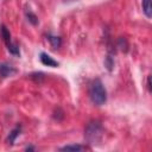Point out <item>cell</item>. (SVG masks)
<instances>
[{"instance_id":"30bf717a","label":"cell","mask_w":152,"mask_h":152,"mask_svg":"<svg viewBox=\"0 0 152 152\" xmlns=\"http://www.w3.org/2000/svg\"><path fill=\"white\" fill-rule=\"evenodd\" d=\"M26 17H27V20H28L31 24H33V25H37V24H38V18H37L36 14H33L31 11H27V12H26Z\"/></svg>"},{"instance_id":"52a82bcc","label":"cell","mask_w":152,"mask_h":152,"mask_svg":"<svg viewBox=\"0 0 152 152\" xmlns=\"http://www.w3.org/2000/svg\"><path fill=\"white\" fill-rule=\"evenodd\" d=\"M46 38H48V40L50 42V44H51V46L53 49H58L61 46V44H62V39L58 36H53V34H50L49 33L46 36Z\"/></svg>"},{"instance_id":"9c48e42d","label":"cell","mask_w":152,"mask_h":152,"mask_svg":"<svg viewBox=\"0 0 152 152\" xmlns=\"http://www.w3.org/2000/svg\"><path fill=\"white\" fill-rule=\"evenodd\" d=\"M84 147L77 144H72V145H65L63 147H61V151H82Z\"/></svg>"},{"instance_id":"7a4b0ae2","label":"cell","mask_w":152,"mask_h":152,"mask_svg":"<svg viewBox=\"0 0 152 152\" xmlns=\"http://www.w3.org/2000/svg\"><path fill=\"white\" fill-rule=\"evenodd\" d=\"M103 137V128L100 121H89L84 128V138L89 144H99Z\"/></svg>"},{"instance_id":"4fadbf2b","label":"cell","mask_w":152,"mask_h":152,"mask_svg":"<svg viewBox=\"0 0 152 152\" xmlns=\"http://www.w3.org/2000/svg\"><path fill=\"white\" fill-rule=\"evenodd\" d=\"M25 150H26V151H32V150H34V148H33L32 146H28V147H26Z\"/></svg>"},{"instance_id":"8fae6325","label":"cell","mask_w":152,"mask_h":152,"mask_svg":"<svg viewBox=\"0 0 152 152\" xmlns=\"http://www.w3.org/2000/svg\"><path fill=\"white\" fill-rule=\"evenodd\" d=\"M104 65H106V68H107L109 71H112V69H113V66H114V59H113V57H112L110 55H108V56L106 57Z\"/></svg>"},{"instance_id":"3957f363","label":"cell","mask_w":152,"mask_h":152,"mask_svg":"<svg viewBox=\"0 0 152 152\" xmlns=\"http://www.w3.org/2000/svg\"><path fill=\"white\" fill-rule=\"evenodd\" d=\"M40 62L44 64V65H48V66H58V62L57 61H55L50 55H48V53H45V52H42L40 53Z\"/></svg>"},{"instance_id":"ba28073f","label":"cell","mask_w":152,"mask_h":152,"mask_svg":"<svg viewBox=\"0 0 152 152\" xmlns=\"http://www.w3.org/2000/svg\"><path fill=\"white\" fill-rule=\"evenodd\" d=\"M0 31H1V37L4 38V42L6 43V46H8L10 44H12V40H11V33H10V31L6 28L5 25L1 26Z\"/></svg>"},{"instance_id":"7c38bea8","label":"cell","mask_w":152,"mask_h":152,"mask_svg":"<svg viewBox=\"0 0 152 152\" xmlns=\"http://www.w3.org/2000/svg\"><path fill=\"white\" fill-rule=\"evenodd\" d=\"M147 88H148V91H151V77L150 76L147 77Z\"/></svg>"},{"instance_id":"8992f818","label":"cell","mask_w":152,"mask_h":152,"mask_svg":"<svg viewBox=\"0 0 152 152\" xmlns=\"http://www.w3.org/2000/svg\"><path fill=\"white\" fill-rule=\"evenodd\" d=\"M141 6H142V12L147 18L152 17V5L151 0H141Z\"/></svg>"},{"instance_id":"6da1fadb","label":"cell","mask_w":152,"mask_h":152,"mask_svg":"<svg viewBox=\"0 0 152 152\" xmlns=\"http://www.w3.org/2000/svg\"><path fill=\"white\" fill-rule=\"evenodd\" d=\"M89 97L96 106H102L107 101V91L101 80L95 78L89 86Z\"/></svg>"},{"instance_id":"5b68a950","label":"cell","mask_w":152,"mask_h":152,"mask_svg":"<svg viewBox=\"0 0 152 152\" xmlns=\"http://www.w3.org/2000/svg\"><path fill=\"white\" fill-rule=\"evenodd\" d=\"M20 126H17L15 128H13L11 132H10V134L7 135V139H6V141H7V144H10V145H13L14 144V140H15V138L20 134Z\"/></svg>"},{"instance_id":"277c9868","label":"cell","mask_w":152,"mask_h":152,"mask_svg":"<svg viewBox=\"0 0 152 152\" xmlns=\"http://www.w3.org/2000/svg\"><path fill=\"white\" fill-rule=\"evenodd\" d=\"M15 72V69L8 64H1L0 65V76L1 77H8L12 76Z\"/></svg>"}]
</instances>
